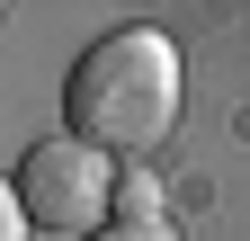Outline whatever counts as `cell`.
I'll use <instances>...</instances> for the list:
<instances>
[{
  "label": "cell",
  "instance_id": "6da1fadb",
  "mask_svg": "<svg viewBox=\"0 0 250 241\" xmlns=\"http://www.w3.org/2000/svg\"><path fill=\"white\" fill-rule=\"evenodd\" d=\"M179 89H188V72H179V45L161 27H143V18L107 27L62 80V134L107 161H143L179 125Z\"/></svg>",
  "mask_w": 250,
  "mask_h": 241
},
{
  "label": "cell",
  "instance_id": "7a4b0ae2",
  "mask_svg": "<svg viewBox=\"0 0 250 241\" xmlns=\"http://www.w3.org/2000/svg\"><path fill=\"white\" fill-rule=\"evenodd\" d=\"M116 179H125V170H116L107 152H89V143H72V134H45V143L18 152L9 188H18L27 232L89 241V232H107V215H116Z\"/></svg>",
  "mask_w": 250,
  "mask_h": 241
},
{
  "label": "cell",
  "instance_id": "3957f363",
  "mask_svg": "<svg viewBox=\"0 0 250 241\" xmlns=\"http://www.w3.org/2000/svg\"><path fill=\"white\" fill-rule=\"evenodd\" d=\"M116 223H161V188H152L143 170L116 179Z\"/></svg>",
  "mask_w": 250,
  "mask_h": 241
},
{
  "label": "cell",
  "instance_id": "277c9868",
  "mask_svg": "<svg viewBox=\"0 0 250 241\" xmlns=\"http://www.w3.org/2000/svg\"><path fill=\"white\" fill-rule=\"evenodd\" d=\"M89 241H179L170 223H107V232H89Z\"/></svg>",
  "mask_w": 250,
  "mask_h": 241
},
{
  "label": "cell",
  "instance_id": "5b68a950",
  "mask_svg": "<svg viewBox=\"0 0 250 241\" xmlns=\"http://www.w3.org/2000/svg\"><path fill=\"white\" fill-rule=\"evenodd\" d=\"M0 241H27V215H18V188L0 179Z\"/></svg>",
  "mask_w": 250,
  "mask_h": 241
}]
</instances>
